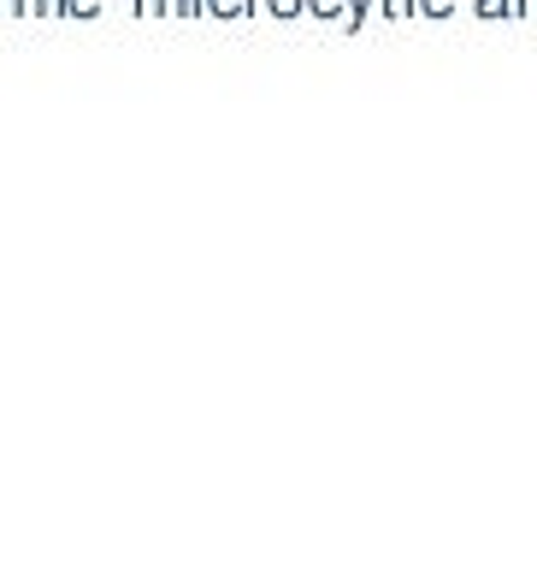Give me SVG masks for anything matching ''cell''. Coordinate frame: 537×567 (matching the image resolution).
<instances>
[{
  "label": "cell",
  "instance_id": "cell-1",
  "mask_svg": "<svg viewBox=\"0 0 537 567\" xmlns=\"http://www.w3.org/2000/svg\"><path fill=\"white\" fill-rule=\"evenodd\" d=\"M53 7H60V18H95L106 0H53Z\"/></svg>",
  "mask_w": 537,
  "mask_h": 567
},
{
  "label": "cell",
  "instance_id": "cell-2",
  "mask_svg": "<svg viewBox=\"0 0 537 567\" xmlns=\"http://www.w3.org/2000/svg\"><path fill=\"white\" fill-rule=\"evenodd\" d=\"M207 12H213V18H242L248 0H207Z\"/></svg>",
  "mask_w": 537,
  "mask_h": 567
},
{
  "label": "cell",
  "instance_id": "cell-3",
  "mask_svg": "<svg viewBox=\"0 0 537 567\" xmlns=\"http://www.w3.org/2000/svg\"><path fill=\"white\" fill-rule=\"evenodd\" d=\"M131 12H142V18H166L172 0H131Z\"/></svg>",
  "mask_w": 537,
  "mask_h": 567
},
{
  "label": "cell",
  "instance_id": "cell-4",
  "mask_svg": "<svg viewBox=\"0 0 537 567\" xmlns=\"http://www.w3.org/2000/svg\"><path fill=\"white\" fill-rule=\"evenodd\" d=\"M172 12H177V18H202L207 0H172Z\"/></svg>",
  "mask_w": 537,
  "mask_h": 567
},
{
  "label": "cell",
  "instance_id": "cell-5",
  "mask_svg": "<svg viewBox=\"0 0 537 567\" xmlns=\"http://www.w3.org/2000/svg\"><path fill=\"white\" fill-rule=\"evenodd\" d=\"M24 7H30L35 18H60V7H53V0H24Z\"/></svg>",
  "mask_w": 537,
  "mask_h": 567
},
{
  "label": "cell",
  "instance_id": "cell-6",
  "mask_svg": "<svg viewBox=\"0 0 537 567\" xmlns=\"http://www.w3.org/2000/svg\"><path fill=\"white\" fill-rule=\"evenodd\" d=\"M266 7H272L278 18H290V12H301V0H266Z\"/></svg>",
  "mask_w": 537,
  "mask_h": 567
},
{
  "label": "cell",
  "instance_id": "cell-7",
  "mask_svg": "<svg viewBox=\"0 0 537 567\" xmlns=\"http://www.w3.org/2000/svg\"><path fill=\"white\" fill-rule=\"evenodd\" d=\"M0 12H12V18H18V12H30V7H24V0H0Z\"/></svg>",
  "mask_w": 537,
  "mask_h": 567
},
{
  "label": "cell",
  "instance_id": "cell-8",
  "mask_svg": "<svg viewBox=\"0 0 537 567\" xmlns=\"http://www.w3.org/2000/svg\"><path fill=\"white\" fill-rule=\"evenodd\" d=\"M313 7H319V12H337V0H313Z\"/></svg>",
  "mask_w": 537,
  "mask_h": 567
}]
</instances>
